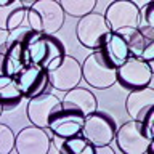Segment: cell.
Listing matches in <instances>:
<instances>
[{"instance_id": "obj_23", "label": "cell", "mask_w": 154, "mask_h": 154, "mask_svg": "<svg viewBox=\"0 0 154 154\" xmlns=\"http://www.w3.org/2000/svg\"><path fill=\"white\" fill-rule=\"evenodd\" d=\"M2 75H11L10 63H8V58L5 53H0V77Z\"/></svg>"}, {"instance_id": "obj_8", "label": "cell", "mask_w": 154, "mask_h": 154, "mask_svg": "<svg viewBox=\"0 0 154 154\" xmlns=\"http://www.w3.org/2000/svg\"><path fill=\"white\" fill-rule=\"evenodd\" d=\"M103 14L112 32L127 27H138L140 24V7L133 0H112Z\"/></svg>"}, {"instance_id": "obj_7", "label": "cell", "mask_w": 154, "mask_h": 154, "mask_svg": "<svg viewBox=\"0 0 154 154\" xmlns=\"http://www.w3.org/2000/svg\"><path fill=\"white\" fill-rule=\"evenodd\" d=\"M117 82L127 90H138L151 85L152 82V64L143 61L141 58L130 56L117 66Z\"/></svg>"}, {"instance_id": "obj_22", "label": "cell", "mask_w": 154, "mask_h": 154, "mask_svg": "<svg viewBox=\"0 0 154 154\" xmlns=\"http://www.w3.org/2000/svg\"><path fill=\"white\" fill-rule=\"evenodd\" d=\"M14 149V133L7 124L0 122V154H10Z\"/></svg>"}, {"instance_id": "obj_12", "label": "cell", "mask_w": 154, "mask_h": 154, "mask_svg": "<svg viewBox=\"0 0 154 154\" xmlns=\"http://www.w3.org/2000/svg\"><path fill=\"white\" fill-rule=\"evenodd\" d=\"M14 80L18 84V88L21 90L23 96L26 100L34 98V96L45 93L50 87L48 82V72L35 64H26L21 71L14 75Z\"/></svg>"}, {"instance_id": "obj_17", "label": "cell", "mask_w": 154, "mask_h": 154, "mask_svg": "<svg viewBox=\"0 0 154 154\" xmlns=\"http://www.w3.org/2000/svg\"><path fill=\"white\" fill-rule=\"evenodd\" d=\"M26 13L27 7H24L19 0L8 5H0V31L10 32L19 27L26 21Z\"/></svg>"}, {"instance_id": "obj_16", "label": "cell", "mask_w": 154, "mask_h": 154, "mask_svg": "<svg viewBox=\"0 0 154 154\" xmlns=\"http://www.w3.org/2000/svg\"><path fill=\"white\" fill-rule=\"evenodd\" d=\"M100 50L104 53V56L109 60V63L112 66H120L124 61H127L130 56V50H128V45L127 42L124 40V37L120 35L119 32H112L108 37H106L104 43L100 47Z\"/></svg>"}, {"instance_id": "obj_4", "label": "cell", "mask_w": 154, "mask_h": 154, "mask_svg": "<svg viewBox=\"0 0 154 154\" xmlns=\"http://www.w3.org/2000/svg\"><path fill=\"white\" fill-rule=\"evenodd\" d=\"M119 151L124 154H146L154 148V140H151L144 132L140 120L130 119L117 127L114 135Z\"/></svg>"}, {"instance_id": "obj_9", "label": "cell", "mask_w": 154, "mask_h": 154, "mask_svg": "<svg viewBox=\"0 0 154 154\" xmlns=\"http://www.w3.org/2000/svg\"><path fill=\"white\" fill-rule=\"evenodd\" d=\"M58 109H61V100L56 95L45 91V93H40L27 100L26 114L32 125L40 128H48L50 120Z\"/></svg>"}, {"instance_id": "obj_5", "label": "cell", "mask_w": 154, "mask_h": 154, "mask_svg": "<svg viewBox=\"0 0 154 154\" xmlns=\"http://www.w3.org/2000/svg\"><path fill=\"white\" fill-rule=\"evenodd\" d=\"M111 34V27L103 13L91 11L79 18L75 26V37L82 47L88 50H98Z\"/></svg>"}, {"instance_id": "obj_10", "label": "cell", "mask_w": 154, "mask_h": 154, "mask_svg": "<svg viewBox=\"0 0 154 154\" xmlns=\"http://www.w3.org/2000/svg\"><path fill=\"white\" fill-rule=\"evenodd\" d=\"M48 82L53 88L60 91H67L77 87L82 82V67L77 58L64 55L58 66L48 71Z\"/></svg>"}, {"instance_id": "obj_26", "label": "cell", "mask_w": 154, "mask_h": 154, "mask_svg": "<svg viewBox=\"0 0 154 154\" xmlns=\"http://www.w3.org/2000/svg\"><path fill=\"white\" fill-rule=\"evenodd\" d=\"M14 0H0V5H8V3H13Z\"/></svg>"}, {"instance_id": "obj_25", "label": "cell", "mask_w": 154, "mask_h": 154, "mask_svg": "<svg viewBox=\"0 0 154 154\" xmlns=\"http://www.w3.org/2000/svg\"><path fill=\"white\" fill-rule=\"evenodd\" d=\"M19 2H21L24 7H31V5H32L34 2H37V0H19Z\"/></svg>"}, {"instance_id": "obj_24", "label": "cell", "mask_w": 154, "mask_h": 154, "mask_svg": "<svg viewBox=\"0 0 154 154\" xmlns=\"http://www.w3.org/2000/svg\"><path fill=\"white\" fill-rule=\"evenodd\" d=\"M114 154V149L109 146V144H104V146H95V154Z\"/></svg>"}, {"instance_id": "obj_19", "label": "cell", "mask_w": 154, "mask_h": 154, "mask_svg": "<svg viewBox=\"0 0 154 154\" xmlns=\"http://www.w3.org/2000/svg\"><path fill=\"white\" fill-rule=\"evenodd\" d=\"M24 96L21 90L18 88V84L14 80V75H2L0 77V104L3 109H14L23 103Z\"/></svg>"}, {"instance_id": "obj_18", "label": "cell", "mask_w": 154, "mask_h": 154, "mask_svg": "<svg viewBox=\"0 0 154 154\" xmlns=\"http://www.w3.org/2000/svg\"><path fill=\"white\" fill-rule=\"evenodd\" d=\"M53 144L63 154H95L93 144H90L82 133L67 138L53 137Z\"/></svg>"}, {"instance_id": "obj_27", "label": "cell", "mask_w": 154, "mask_h": 154, "mask_svg": "<svg viewBox=\"0 0 154 154\" xmlns=\"http://www.w3.org/2000/svg\"><path fill=\"white\" fill-rule=\"evenodd\" d=\"M2 112H3V108H2V104H0V116H2Z\"/></svg>"}, {"instance_id": "obj_21", "label": "cell", "mask_w": 154, "mask_h": 154, "mask_svg": "<svg viewBox=\"0 0 154 154\" xmlns=\"http://www.w3.org/2000/svg\"><path fill=\"white\" fill-rule=\"evenodd\" d=\"M66 14L72 18H82L91 13L98 3V0H58Z\"/></svg>"}, {"instance_id": "obj_15", "label": "cell", "mask_w": 154, "mask_h": 154, "mask_svg": "<svg viewBox=\"0 0 154 154\" xmlns=\"http://www.w3.org/2000/svg\"><path fill=\"white\" fill-rule=\"evenodd\" d=\"M151 109H154V88L151 85L128 91L125 100V111L130 119L141 122Z\"/></svg>"}, {"instance_id": "obj_3", "label": "cell", "mask_w": 154, "mask_h": 154, "mask_svg": "<svg viewBox=\"0 0 154 154\" xmlns=\"http://www.w3.org/2000/svg\"><path fill=\"white\" fill-rule=\"evenodd\" d=\"M80 67L82 80H85L91 88L106 90L117 82V67L111 64L100 48L91 51L84 63H80Z\"/></svg>"}, {"instance_id": "obj_13", "label": "cell", "mask_w": 154, "mask_h": 154, "mask_svg": "<svg viewBox=\"0 0 154 154\" xmlns=\"http://www.w3.org/2000/svg\"><path fill=\"white\" fill-rule=\"evenodd\" d=\"M61 108L74 111L85 117L98 109V100L91 90L77 85L74 88L64 91V98L61 100Z\"/></svg>"}, {"instance_id": "obj_20", "label": "cell", "mask_w": 154, "mask_h": 154, "mask_svg": "<svg viewBox=\"0 0 154 154\" xmlns=\"http://www.w3.org/2000/svg\"><path fill=\"white\" fill-rule=\"evenodd\" d=\"M117 32L124 37V40L127 42L128 50H130V55L135 56V58H140L148 43H149V42H154V40H151V38H148L146 35H143L141 31H140L138 27L120 29V31H117Z\"/></svg>"}, {"instance_id": "obj_6", "label": "cell", "mask_w": 154, "mask_h": 154, "mask_svg": "<svg viewBox=\"0 0 154 154\" xmlns=\"http://www.w3.org/2000/svg\"><path fill=\"white\" fill-rule=\"evenodd\" d=\"M116 130H117V125H116L114 119L108 112L96 109L95 112L84 117V125H82L80 133L95 148V146H104V144L112 143Z\"/></svg>"}, {"instance_id": "obj_2", "label": "cell", "mask_w": 154, "mask_h": 154, "mask_svg": "<svg viewBox=\"0 0 154 154\" xmlns=\"http://www.w3.org/2000/svg\"><path fill=\"white\" fill-rule=\"evenodd\" d=\"M66 55V47L55 34H35L27 45V61L47 72L58 66Z\"/></svg>"}, {"instance_id": "obj_14", "label": "cell", "mask_w": 154, "mask_h": 154, "mask_svg": "<svg viewBox=\"0 0 154 154\" xmlns=\"http://www.w3.org/2000/svg\"><path fill=\"white\" fill-rule=\"evenodd\" d=\"M82 125H84V116L74 112V111L61 108L51 117L48 128L51 130L53 137L67 138V137L79 135L82 132Z\"/></svg>"}, {"instance_id": "obj_11", "label": "cell", "mask_w": 154, "mask_h": 154, "mask_svg": "<svg viewBox=\"0 0 154 154\" xmlns=\"http://www.w3.org/2000/svg\"><path fill=\"white\" fill-rule=\"evenodd\" d=\"M51 138L40 127L27 125L14 135V151L18 154H48Z\"/></svg>"}, {"instance_id": "obj_1", "label": "cell", "mask_w": 154, "mask_h": 154, "mask_svg": "<svg viewBox=\"0 0 154 154\" xmlns=\"http://www.w3.org/2000/svg\"><path fill=\"white\" fill-rule=\"evenodd\" d=\"M26 19L37 34H56L64 26L66 13L58 0H37L27 7Z\"/></svg>"}]
</instances>
